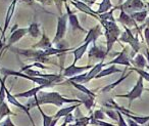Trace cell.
Here are the masks:
<instances>
[{"mask_svg":"<svg viewBox=\"0 0 149 126\" xmlns=\"http://www.w3.org/2000/svg\"><path fill=\"white\" fill-rule=\"evenodd\" d=\"M145 6H146V4L142 0H126L122 5H118L116 7H118V9L124 11L125 13L131 15V13H136V11H142L143 8H145Z\"/></svg>","mask_w":149,"mask_h":126,"instance_id":"obj_7","label":"cell"},{"mask_svg":"<svg viewBox=\"0 0 149 126\" xmlns=\"http://www.w3.org/2000/svg\"><path fill=\"white\" fill-rule=\"evenodd\" d=\"M68 15H62L58 17L57 19V29H56V34L52 40V44H57L62 40L66 32V26H68Z\"/></svg>","mask_w":149,"mask_h":126,"instance_id":"obj_8","label":"cell"},{"mask_svg":"<svg viewBox=\"0 0 149 126\" xmlns=\"http://www.w3.org/2000/svg\"><path fill=\"white\" fill-rule=\"evenodd\" d=\"M142 1H145V0H142Z\"/></svg>","mask_w":149,"mask_h":126,"instance_id":"obj_55","label":"cell"},{"mask_svg":"<svg viewBox=\"0 0 149 126\" xmlns=\"http://www.w3.org/2000/svg\"><path fill=\"white\" fill-rule=\"evenodd\" d=\"M104 113H105L109 118H111L112 120H114V121H118V111H116V110H112V109H107V110H105V112H104Z\"/></svg>","mask_w":149,"mask_h":126,"instance_id":"obj_39","label":"cell"},{"mask_svg":"<svg viewBox=\"0 0 149 126\" xmlns=\"http://www.w3.org/2000/svg\"><path fill=\"white\" fill-rule=\"evenodd\" d=\"M78 97H79V99L81 101L82 105L85 106L88 111H90V110L92 109V107H93V105H94V99H95V97L91 96V95L85 94V93H81V94L78 95Z\"/></svg>","mask_w":149,"mask_h":126,"instance_id":"obj_23","label":"cell"},{"mask_svg":"<svg viewBox=\"0 0 149 126\" xmlns=\"http://www.w3.org/2000/svg\"><path fill=\"white\" fill-rule=\"evenodd\" d=\"M124 28H125V32H123V33L120 34L118 39H120V41L130 44L133 49L132 54L135 56V54L139 51V49H140V42H139L138 38H137L136 36L133 35L132 31H131L129 28H127V27H124Z\"/></svg>","mask_w":149,"mask_h":126,"instance_id":"obj_6","label":"cell"},{"mask_svg":"<svg viewBox=\"0 0 149 126\" xmlns=\"http://www.w3.org/2000/svg\"><path fill=\"white\" fill-rule=\"evenodd\" d=\"M68 126H77V125H76V123H74V124H68Z\"/></svg>","mask_w":149,"mask_h":126,"instance_id":"obj_52","label":"cell"},{"mask_svg":"<svg viewBox=\"0 0 149 126\" xmlns=\"http://www.w3.org/2000/svg\"><path fill=\"white\" fill-rule=\"evenodd\" d=\"M146 56H147V61H148V63H149V49L146 50Z\"/></svg>","mask_w":149,"mask_h":126,"instance_id":"obj_47","label":"cell"},{"mask_svg":"<svg viewBox=\"0 0 149 126\" xmlns=\"http://www.w3.org/2000/svg\"><path fill=\"white\" fill-rule=\"evenodd\" d=\"M118 126H129L127 121L125 120L123 113H120V111H118Z\"/></svg>","mask_w":149,"mask_h":126,"instance_id":"obj_41","label":"cell"},{"mask_svg":"<svg viewBox=\"0 0 149 126\" xmlns=\"http://www.w3.org/2000/svg\"><path fill=\"white\" fill-rule=\"evenodd\" d=\"M77 126H87L90 124V117H80L74 119Z\"/></svg>","mask_w":149,"mask_h":126,"instance_id":"obj_37","label":"cell"},{"mask_svg":"<svg viewBox=\"0 0 149 126\" xmlns=\"http://www.w3.org/2000/svg\"><path fill=\"white\" fill-rule=\"evenodd\" d=\"M126 121H127V123H128L129 126H143V125H139L138 123H136V122H135L134 120L130 119V118H128V119H127Z\"/></svg>","mask_w":149,"mask_h":126,"instance_id":"obj_44","label":"cell"},{"mask_svg":"<svg viewBox=\"0 0 149 126\" xmlns=\"http://www.w3.org/2000/svg\"><path fill=\"white\" fill-rule=\"evenodd\" d=\"M101 35H102L101 28H100V25H97L94 28H92L87 33V36H86V38H85V42H88V43L93 42V45H94V44H96V40Z\"/></svg>","mask_w":149,"mask_h":126,"instance_id":"obj_17","label":"cell"},{"mask_svg":"<svg viewBox=\"0 0 149 126\" xmlns=\"http://www.w3.org/2000/svg\"><path fill=\"white\" fill-rule=\"evenodd\" d=\"M28 33L32 36V37L36 38V37H39L40 36V29H39V24L37 23H33L29 26L28 28Z\"/></svg>","mask_w":149,"mask_h":126,"instance_id":"obj_34","label":"cell"},{"mask_svg":"<svg viewBox=\"0 0 149 126\" xmlns=\"http://www.w3.org/2000/svg\"><path fill=\"white\" fill-rule=\"evenodd\" d=\"M92 67L93 66H83V67H77L76 65H70L68 66V68H65L63 70V76L64 77H68V78H72V77H74L77 76V75H80V74H83L85 73L87 70H91Z\"/></svg>","mask_w":149,"mask_h":126,"instance_id":"obj_10","label":"cell"},{"mask_svg":"<svg viewBox=\"0 0 149 126\" xmlns=\"http://www.w3.org/2000/svg\"><path fill=\"white\" fill-rule=\"evenodd\" d=\"M103 66H104V63H103V61H101V62L98 63L97 65H95V66L92 67L91 70H90L89 72H87V76H86V83L90 82L92 79H95V77L97 76V75L100 73V71L102 70Z\"/></svg>","mask_w":149,"mask_h":126,"instance_id":"obj_21","label":"cell"},{"mask_svg":"<svg viewBox=\"0 0 149 126\" xmlns=\"http://www.w3.org/2000/svg\"><path fill=\"white\" fill-rule=\"evenodd\" d=\"M125 1H126V0H118V3H120V5H122L123 3L125 2Z\"/></svg>","mask_w":149,"mask_h":126,"instance_id":"obj_48","label":"cell"},{"mask_svg":"<svg viewBox=\"0 0 149 126\" xmlns=\"http://www.w3.org/2000/svg\"><path fill=\"white\" fill-rule=\"evenodd\" d=\"M87 1H90V2H91V3H94V2H95V1H96V0H87Z\"/></svg>","mask_w":149,"mask_h":126,"instance_id":"obj_50","label":"cell"},{"mask_svg":"<svg viewBox=\"0 0 149 126\" xmlns=\"http://www.w3.org/2000/svg\"><path fill=\"white\" fill-rule=\"evenodd\" d=\"M3 50H4V49H3V48H2V49H1V52H0V58H1V56H2V52H3Z\"/></svg>","mask_w":149,"mask_h":126,"instance_id":"obj_51","label":"cell"},{"mask_svg":"<svg viewBox=\"0 0 149 126\" xmlns=\"http://www.w3.org/2000/svg\"><path fill=\"white\" fill-rule=\"evenodd\" d=\"M64 5H65V8H66V15H68V22H70V26H72V29H77V30H80V31L84 32V33H88V32L86 31V30L84 29V28L82 27L81 25H80L79 20H78L77 15L72 13L70 6H68V4L65 2V1H64Z\"/></svg>","mask_w":149,"mask_h":126,"instance_id":"obj_12","label":"cell"},{"mask_svg":"<svg viewBox=\"0 0 149 126\" xmlns=\"http://www.w3.org/2000/svg\"><path fill=\"white\" fill-rule=\"evenodd\" d=\"M118 9V7H113L112 9H110L109 11L105 13H102V15H99V21H109V22H116L113 18V11Z\"/></svg>","mask_w":149,"mask_h":126,"instance_id":"obj_35","label":"cell"},{"mask_svg":"<svg viewBox=\"0 0 149 126\" xmlns=\"http://www.w3.org/2000/svg\"><path fill=\"white\" fill-rule=\"evenodd\" d=\"M130 71H135L136 73H138L139 76L142 77L144 80H146L149 82V73L148 72H146V71H144V70H141V69H137V68H131Z\"/></svg>","mask_w":149,"mask_h":126,"instance_id":"obj_38","label":"cell"},{"mask_svg":"<svg viewBox=\"0 0 149 126\" xmlns=\"http://www.w3.org/2000/svg\"><path fill=\"white\" fill-rule=\"evenodd\" d=\"M146 90H147V91H149V89H146Z\"/></svg>","mask_w":149,"mask_h":126,"instance_id":"obj_54","label":"cell"},{"mask_svg":"<svg viewBox=\"0 0 149 126\" xmlns=\"http://www.w3.org/2000/svg\"><path fill=\"white\" fill-rule=\"evenodd\" d=\"M1 73L4 75V77H7V76H17V77H21V78H25V79H28V80H31L33 82L37 83L38 85H45V86L49 87L52 85V81L48 80V79H45V78H40V77H33V76H29L27 74H24L23 72H17V71H11V70H8V69H1Z\"/></svg>","mask_w":149,"mask_h":126,"instance_id":"obj_4","label":"cell"},{"mask_svg":"<svg viewBox=\"0 0 149 126\" xmlns=\"http://www.w3.org/2000/svg\"><path fill=\"white\" fill-rule=\"evenodd\" d=\"M143 80H144V79H143L142 77L139 76L136 84L134 85V87H133L127 94H118V95H116V96L128 99H129V107H130L131 103H133V101L141 99V96H142V93H143V91H144V82H143Z\"/></svg>","mask_w":149,"mask_h":126,"instance_id":"obj_5","label":"cell"},{"mask_svg":"<svg viewBox=\"0 0 149 126\" xmlns=\"http://www.w3.org/2000/svg\"><path fill=\"white\" fill-rule=\"evenodd\" d=\"M106 56H107L106 50H104V48L101 47V46H97L96 44H94V45L90 48L89 52H88V56H89V58H97V60H100V61H104Z\"/></svg>","mask_w":149,"mask_h":126,"instance_id":"obj_15","label":"cell"},{"mask_svg":"<svg viewBox=\"0 0 149 126\" xmlns=\"http://www.w3.org/2000/svg\"><path fill=\"white\" fill-rule=\"evenodd\" d=\"M51 46H52V42H50V40L47 38V36L44 34L41 41L36 44L34 47H40V49H47V48H50Z\"/></svg>","mask_w":149,"mask_h":126,"instance_id":"obj_32","label":"cell"},{"mask_svg":"<svg viewBox=\"0 0 149 126\" xmlns=\"http://www.w3.org/2000/svg\"><path fill=\"white\" fill-rule=\"evenodd\" d=\"M112 3L110 0H102L101 3L99 4V8H98V11H96L97 13V15H102V13H107V11H109L110 9H112Z\"/></svg>","mask_w":149,"mask_h":126,"instance_id":"obj_28","label":"cell"},{"mask_svg":"<svg viewBox=\"0 0 149 126\" xmlns=\"http://www.w3.org/2000/svg\"><path fill=\"white\" fill-rule=\"evenodd\" d=\"M146 6L148 7V11H149V2H147V3H146Z\"/></svg>","mask_w":149,"mask_h":126,"instance_id":"obj_53","label":"cell"},{"mask_svg":"<svg viewBox=\"0 0 149 126\" xmlns=\"http://www.w3.org/2000/svg\"><path fill=\"white\" fill-rule=\"evenodd\" d=\"M2 47H3V44H2V41H1V38H0V48L2 49Z\"/></svg>","mask_w":149,"mask_h":126,"instance_id":"obj_49","label":"cell"},{"mask_svg":"<svg viewBox=\"0 0 149 126\" xmlns=\"http://www.w3.org/2000/svg\"><path fill=\"white\" fill-rule=\"evenodd\" d=\"M37 109L39 110V112L41 113L42 118H43V126H51L52 120H53V116H48L44 113V111L42 110V108L40 106H38Z\"/></svg>","mask_w":149,"mask_h":126,"instance_id":"obj_36","label":"cell"},{"mask_svg":"<svg viewBox=\"0 0 149 126\" xmlns=\"http://www.w3.org/2000/svg\"><path fill=\"white\" fill-rule=\"evenodd\" d=\"M144 38H145V41H146V44L149 49V28H147V27L144 29Z\"/></svg>","mask_w":149,"mask_h":126,"instance_id":"obj_43","label":"cell"},{"mask_svg":"<svg viewBox=\"0 0 149 126\" xmlns=\"http://www.w3.org/2000/svg\"><path fill=\"white\" fill-rule=\"evenodd\" d=\"M124 115V114H123ZM127 118L134 120L136 123H138L139 125H145L149 122V115L148 116H139L135 115V114H125Z\"/></svg>","mask_w":149,"mask_h":126,"instance_id":"obj_24","label":"cell"},{"mask_svg":"<svg viewBox=\"0 0 149 126\" xmlns=\"http://www.w3.org/2000/svg\"><path fill=\"white\" fill-rule=\"evenodd\" d=\"M144 26H146L147 28H149V17H147V19L145 20V25Z\"/></svg>","mask_w":149,"mask_h":126,"instance_id":"obj_45","label":"cell"},{"mask_svg":"<svg viewBox=\"0 0 149 126\" xmlns=\"http://www.w3.org/2000/svg\"><path fill=\"white\" fill-rule=\"evenodd\" d=\"M70 3H72V4L76 7V8H78L80 11H82V13H86V15H91V17L95 18V19L99 20V15H97V13L92 11V9L90 8V7L88 6L86 3L81 2V1H76V0H72V1H70Z\"/></svg>","mask_w":149,"mask_h":126,"instance_id":"obj_14","label":"cell"},{"mask_svg":"<svg viewBox=\"0 0 149 126\" xmlns=\"http://www.w3.org/2000/svg\"><path fill=\"white\" fill-rule=\"evenodd\" d=\"M11 51L17 54L25 56L29 60H33L35 63H49V58L44 54L43 49L34 50V49H21V48H13Z\"/></svg>","mask_w":149,"mask_h":126,"instance_id":"obj_3","label":"cell"},{"mask_svg":"<svg viewBox=\"0 0 149 126\" xmlns=\"http://www.w3.org/2000/svg\"><path fill=\"white\" fill-rule=\"evenodd\" d=\"M89 44L90 43H88V42H85V43L82 44L81 46H79L78 48H76L74 51H72V53L74 54V63H72V65H76L82 58H83L84 53L87 51V48H88V46H89Z\"/></svg>","mask_w":149,"mask_h":126,"instance_id":"obj_20","label":"cell"},{"mask_svg":"<svg viewBox=\"0 0 149 126\" xmlns=\"http://www.w3.org/2000/svg\"><path fill=\"white\" fill-rule=\"evenodd\" d=\"M100 23L105 29V37H106V53H109L111 50L112 46H113L114 42L120 38V32L118 26L116 24V22H109V21H101Z\"/></svg>","mask_w":149,"mask_h":126,"instance_id":"obj_2","label":"cell"},{"mask_svg":"<svg viewBox=\"0 0 149 126\" xmlns=\"http://www.w3.org/2000/svg\"><path fill=\"white\" fill-rule=\"evenodd\" d=\"M17 0H13L11 4L9 5L8 9H7V13H6V18H5V22H4V28L2 30V37H4L5 35V32H6L7 27L9 26V23L11 21V18L13 15V13H15V4H17Z\"/></svg>","mask_w":149,"mask_h":126,"instance_id":"obj_19","label":"cell"},{"mask_svg":"<svg viewBox=\"0 0 149 126\" xmlns=\"http://www.w3.org/2000/svg\"><path fill=\"white\" fill-rule=\"evenodd\" d=\"M122 70L118 69L116 66H110L106 69H103V70L100 71V73L95 77V79H99V78H102V77H105V76H108V75H111V74H114V73H120Z\"/></svg>","mask_w":149,"mask_h":126,"instance_id":"obj_27","label":"cell"},{"mask_svg":"<svg viewBox=\"0 0 149 126\" xmlns=\"http://www.w3.org/2000/svg\"><path fill=\"white\" fill-rule=\"evenodd\" d=\"M36 1H38V2H40V3H48L49 2V0H36Z\"/></svg>","mask_w":149,"mask_h":126,"instance_id":"obj_46","label":"cell"},{"mask_svg":"<svg viewBox=\"0 0 149 126\" xmlns=\"http://www.w3.org/2000/svg\"><path fill=\"white\" fill-rule=\"evenodd\" d=\"M45 85H38L37 87H34V88H31L29 90L25 91V92H22V93H17L15 94V97H26V99H30V97H34L40 92L43 88H45Z\"/></svg>","mask_w":149,"mask_h":126,"instance_id":"obj_18","label":"cell"},{"mask_svg":"<svg viewBox=\"0 0 149 126\" xmlns=\"http://www.w3.org/2000/svg\"><path fill=\"white\" fill-rule=\"evenodd\" d=\"M28 34V28H19V29H15V31L11 32V35L8 39V43L5 46V48H9L11 45H13L15 43L19 42L24 36Z\"/></svg>","mask_w":149,"mask_h":126,"instance_id":"obj_11","label":"cell"},{"mask_svg":"<svg viewBox=\"0 0 149 126\" xmlns=\"http://www.w3.org/2000/svg\"><path fill=\"white\" fill-rule=\"evenodd\" d=\"M106 65H123V66H126V67L131 66L130 58L127 56V48H124L123 51L120 53H118V56L114 60L108 62Z\"/></svg>","mask_w":149,"mask_h":126,"instance_id":"obj_13","label":"cell"},{"mask_svg":"<svg viewBox=\"0 0 149 126\" xmlns=\"http://www.w3.org/2000/svg\"><path fill=\"white\" fill-rule=\"evenodd\" d=\"M118 21L120 22L124 27H127V28L136 27L139 31V28H138V26H137L136 22L132 19V17H131L129 13H125L124 11H120V18H118Z\"/></svg>","mask_w":149,"mask_h":126,"instance_id":"obj_16","label":"cell"},{"mask_svg":"<svg viewBox=\"0 0 149 126\" xmlns=\"http://www.w3.org/2000/svg\"><path fill=\"white\" fill-rule=\"evenodd\" d=\"M9 115H15V114L9 109L7 103H3L2 105L0 106V122L2 121V119L4 117H7V116H9Z\"/></svg>","mask_w":149,"mask_h":126,"instance_id":"obj_30","label":"cell"},{"mask_svg":"<svg viewBox=\"0 0 149 126\" xmlns=\"http://www.w3.org/2000/svg\"><path fill=\"white\" fill-rule=\"evenodd\" d=\"M0 126H15V125L13 124V120L10 119V117L7 116V117L5 118L4 121L0 123Z\"/></svg>","mask_w":149,"mask_h":126,"instance_id":"obj_42","label":"cell"},{"mask_svg":"<svg viewBox=\"0 0 149 126\" xmlns=\"http://www.w3.org/2000/svg\"><path fill=\"white\" fill-rule=\"evenodd\" d=\"M5 79L6 77H4L3 79L0 78V106L2 105L3 103H5V99H6V93H5Z\"/></svg>","mask_w":149,"mask_h":126,"instance_id":"obj_33","label":"cell"},{"mask_svg":"<svg viewBox=\"0 0 149 126\" xmlns=\"http://www.w3.org/2000/svg\"><path fill=\"white\" fill-rule=\"evenodd\" d=\"M147 13H148V11H136V13H131V17H132V19L134 20L136 23H144L145 20L147 19Z\"/></svg>","mask_w":149,"mask_h":126,"instance_id":"obj_29","label":"cell"},{"mask_svg":"<svg viewBox=\"0 0 149 126\" xmlns=\"http://www.w3.org/2000/svg\"><path fill=\"white\" fill-rule=\"evenodd\" d=\"M5 93H6V97H7V101L8 103H10L11 105H13V106H15V107H17L19 109H21L22 111H24L26 113V115L28 116V118H29V120L31 121V123H32V125L33 126H36L35 125V123H34V120H33V118H32V116H31V114H30V110L28 109L27 107H26L25 105H23V103H21L19 101H17V97H15L13 94H11L10 93V91L8 90V89H5Z\"/></svg>","mask_w":149,"mask_h":126,"instance_id":"obj_9","label":"cell"},{"mask_svg":"<svg viewBox=\"0 0 149 126\" xmlns=\"http://www.w3.org/2000/svg\"><path fill=\"white\" fill-rule=\"evenodd\" d=\"M129 76H130V73H128V74H126V75H123V76L120 77V79H118V80H116V82L110 83V84H108V85H106V86H104L103 88L101 89V92L102 93H105V92H109L110 90H113V88H116V87L118 86V85H120V83H122L123 81H124L126 78H128Z\"/></svg>","mask_w":149,"mask_h":126,"instance_id":"obj_25","label":"cell"},{"mask_svg":"<svg viewBox=\"0 0 149 126\" xmlns=\"http://www.w3.org/2000/svg\"><path fill=\"white\" fill-rule=\"evenodd\" d=\"M103 105L105 106V107L107 108V109H112V110H116V111H120V113H123L124 115H125V114H133V112L131 111V110L126 109V108L118 106V103H116V101H114L112 99H108V101H105V103H104Z\"/></svg>","mask_w":149,"mask_h":126,"instance_id":"obj_22","label":"cell"},{"mask_svg":"<svg viewBox=\"0 0 149 126\" xmlns=\"http://www.w3.org/2000/svg\"><path fill=\"white\" fill-rule=\"evenodd\" d=\"M92 117L94 119H97V120H103L104 117H105V113H104L102 110H96L93 114H92Z\"/></svg>","mask_w":149,"mask_h":126,"instance_id":"obj_40","label":"cell"},{"mask_svg":"<svg viewBox=\"0 0 149 126\" xmlns=\"http://www.w3.org/2000/svg\"><path fill=\"white\" fill-rule=\"evenodd\" d=\"M70 84H72V86L74 87V88H77L78 90H80L82 93H85V94H88V95H91V96H94L96 97V93H94L92 90H90V89H88L87 87H85L83 84H79V83H70Z\"/></svg>","mask_w":149,"mask_h":126,"instance_id":"obj_31","label":"cell"},{"mask_svg":"<svg viewBox=\"0 0 149 126\" xmlns=\"http://www.w3.org/2000/svg\"><path fill=\"white\" fill-rule=\"evenodd\" d=\"M82 103L80 99H66L62 96L60 93L56 91H51V92H46V91H40L36 96H34L32 99L28 101L26 107L29 110L33 109L38 106L42 105H54L56 107H61L64 103Z\"/></svg>","mask_w":149,"mask_h":126,"instance_id":"obj_1","label":"cell"},{"mask_svg":"<svg viewBox=\"0 0 149 126\" xmlns=\"http://www.w3.org/2000/svg\"><path fill=\"white\" fill-rule=\"evenodd\" d=\"M131 63H132L133 65H135L137 69H141V70H143V69L147 66L146 58H145L144 56H143V54H141V53L137 54V56H135V58H133V60L131 61Z\"/></svg>","mask_w":149,"mask_h":126,"instance_id":"obj_26","label":"cell"}]
</instances>
